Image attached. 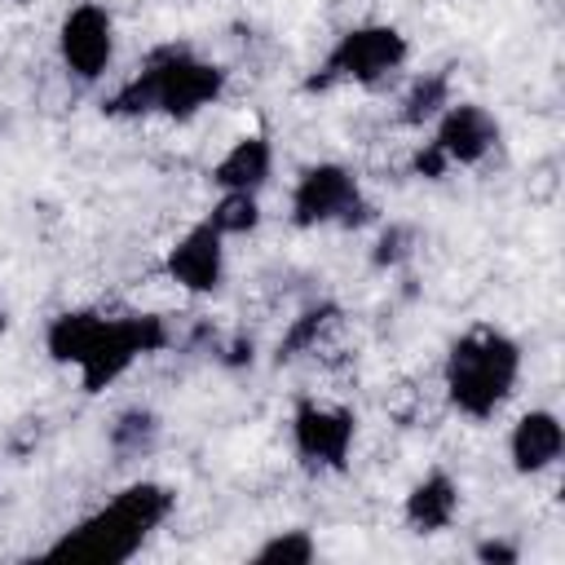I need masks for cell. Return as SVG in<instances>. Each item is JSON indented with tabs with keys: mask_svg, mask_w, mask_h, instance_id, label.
<instances>
[{
	"mask_svg": "<svg viewBox=\"0 0 565 565\" xmlns=\"http://www.w3.org/2000/svg\"><path fill=\"white\" fill-rule=\"evenodd\" d=\"M172 344V327L163 313L146 309H97L75 305L49 318L44 327V353L62 371L75 375V384L97 397L115 388L137 362L163 353Z\"/></svg>",
	"mask_w": 565,
	"mask_h": 565,
	"instance_id": "cell-1",
	"label": "cell"
},
{
	"mask_svg": "<svg viewBox=\"0 0 565 565\" xmlns=\"http://www.w3.org/2000/svg\"><path fill=\"white\" fill-rule=\"evenodd\" d=\"M230 88V71L185 40H163L102 97L110 119H168L190 124L212 110Z\"/></svg>",
	"mask_w": 565,
	"mask_h": 565,
	"instance_id": "cell-2",
	"label": "cell"
},
{
	"mask_svg": "<svg viewBox=\"0 0 565 565\" xmlns=\"http://www.w3.org/2000/svg\"><path fill=\"white\" fill-rule=\"evenodd\" d=\"M172 512H177V490L154 481V477H137V481L119 486L106 503L84 512L75 525H66L40 556H49V561L128 565L168 525Z\"/></svg>",
	"mask_w": 565,
	"mask_h": 565,
	"instance_id": "cell-3",
	"label": "cell"
},
{
	"mask_svg": "<svg viewBox=\"0 0 565 565\" xmlns=\"http://www.w3.org/2000/svg\"><path fill=\"white\" fill-rule=\"evenodd\" d=\"M525 349L494 322L463 327L441 353V397L468 424H490L516 393Z\"/></svg>",
	"mask_w": 565,
	"mask_h": 565,
	"instance_id": "cell-4",
	"label": "cell"
},
{
	"mask_svg": "<svg viewBox=\"0 0 565 565\" xmlns=\"http://www.w3.org/2000/svg\"><path fill=\"white\" fill-rule=\"evenodd\" d=\"M411 66V40L393 22H353L344 26L327 53L305 75V93H335V88H384Z\"/></svg>",
	"mask_w": 565,
	"mask_h": 565,
	"instance_id": "cell-5",
	"label": "cell"
},
{
	"mask_svg": "<svg viewBox=\"0 0 565 565\" xmlns=\"http://www.w3.org/2000/svg\"><path fill=\"white\" fill-rule=\"evenodd\" d=\"M503 141V124L490 106L455 97L428 128L424 141L411 154V172L419 181H446L450 172H468L481 168Z\"/></svg>",
	"mask_w": 565,
	"mask_h": 565,
	"instance_id": "cell-6",
	"label": "cell"
},
{
	"mask_svg": "<svg viewBox=\"0 0 565 565\" xmlns=\"http://www.w3.org/2000/svg\"><path fill=\"white\" fill-rule=\"evenodd\" d=\"M287 221L296 230H362L375 221V203L349 163L318 159L296 172L287 190Z\"/></svg>",
	"mask_w": 565,
	"mask_h": 565,
	"instance_id": "cell-7",
	"label": "cell"
},
{
	"mask_svg": "<svg viewBox=\"0 0 565 565\" xmlns=\"http://www.w3.org/2000/svg\"><path fill=\"white\" fill-rule=\"evenodd\" d=\"M287 433H291V455L300 459V468L318 472V477H335L349 468L353 446H358V415L344 402L331 397H296L291 415H287Z\"/></svg>",
	"mask_w": 565,
	"mask_h": 565,
	"instance_id": "cell-8",
	"label": "cell"
},
{
	"mask_svg": "<svg viewBox=\"0 0 565 565\" xmlns=\"http://www.w3.org/2000/svg\"><path fill=\"white\" fill-rule=\"evenodd\" d=\"M53 40H57V62H62V71L75 84L93 88V84H102L110 75V66H115V40L119 35H115V13L102 0H75L62 13Z\"/></svg>",
	"mask_w": 565,
	"mask_h": 565,
	"instance_id": "cell-9",
	"label": "cell"
},
{
	"mask_svg": "<svg viewBox=\"0 0 565 565\" xmlns=\"http://www.w3.org/2000/svg\"><path fill=\"white\" fill-rule=\"evenodd\" d=\"M230 238L207 221V216H199L194 225H185L172 243H168V252H163V274H168V282L177 287V291H185V296H199V300H207V296H216L221 287H225V274H230V247H225Z\"/></svg>",
	"mask_w": 565,
	"mask_h": 565,
	"instance_id": "cell-10",
	"label": "cell"
},
{
	"mask_svg": "<svg viewBox=\"0 0 565 565\" xmlns=\"http://www.w3.org/2000/svg\"><path fill=\"white\" fill-rule=\"evenodd\" d=\"M565 455V428L561 415L547 406H530L508 428V463L516 477H543Z\"/></svg>",
	"mask_w": 565,
	"mask_h": 565,
	"instance_id": "cell-11",
	"label": "cell"
},
{
	"mask_svg": "<svg viewBox=\"0 0 565 565\" xmlns=\"http://www.w3.org/2000/svg\"><path fill=\"white\" fill-rule=\"evenodd\" d=\"M459 508H463V486L446 468H428L402 494V521H406L411 534H424V539L446 534L459 521Z\"/></svg>",
	"mask_w": 565,
	"mask_h": 565,
	"instance_id": "cell-12",
	"label": "cell"
},
{
	"mask_svg": "<svg viewBox=\"0 0 565 565\" xmlns=\"http://www.w3.org/2000/svg\"><path fill=\"white\" fill-rule=\"evenodd\" d=\"M212 185L216 190H243L260 194L274 181V141L265 132H243L225 146V154L212 163Z\"/></svg>",
	"mask_w": 565,
	"mask_h": 565,
	"instance_id": "cell-13",
	"label": "cell"
},
{
	"mask_svg": "<svg viewBox=\"0 0 565 565\" xmlns=\"http://www.w3.org/2000/svg\"><path fill=\"white\" fill-rule=\"evenodd\" d=\"M340 327H344V309H340L335 300H313V305H305V309L287 322V331L278 335V349H274L278 366H291V362H300V358H318L322 349L335 344Z\"/></svg>",
	"mask_w": 565,
	"mask_h": 565,
	"instance_id": "cell-14",
	"label": "cell"
},
{
	"mask_svg": "<svg viewBox=\"0 0 565 565\" xmlns=\"http://www.w3.org/2000/svg\"><path fill=\"white\" fill-rule=\"evenodd\" d=\"M163 441V419L150 406H124L110 424H106V450L115 463H141L159 450Z\"/></svg>",
	"mask_w": 565,
	"mask_h": 565,
	"instance_id": "cell-15",
	"label": "cell"
},
{
	"mask_svg": "<svg viewBox=\"0 0 565 565\" xmlns=\"http://www.w3.org/2000/svg\"><path fill=\"white\" fill-rule=\"evenodd\" d=\"M450 102H455V79H450V71H419V75L402 88V97H397V124L411 128V132H424Z\"/></svg>",
	"mask_w": 565,
	"mask_h": 565,
	"instance_id": "cell-16",
	"label": "cell"
},
{
	"mask_svg": "<svg viewBox=\"0 0 565 565\" xmlns=\"http://www.w3.org/2000/svg\"><path fill=\"white\" fill-rule=\"evenodd\" d=\"M225 238H247L260 230L265 212H260V194H243V190H216L212 207L203 212Z\"/></svg>",
	"mask_w": 565,
	"mask_h": 565,
	"instance_id": "cell-17",
	"label": "cell"
},
{
	"mask_svg": "<svg viewBox=\"0 0 565 565\" xmlns=\"http://www.w3.org/2000/svg\"><path fill=\"white\" fill-rule=\"evenodd\" d=\"M318 556V539L305 525H287V530H269L256 547L252 561L256 565H309Z\"/></svg>",
	"mask_w": 565,
	"mask_h": 565,
	"instance_id": "cell-18",
	"label": "cell"
},
{
	"mask_svg": "<svg viewBox=\"0 0 565 565\" xmlns=\"http://www.w3.org/2000/svg\"><path fill=\"white\" fill-rule=\"evenodd\" d=\"M415 247H419L415 225L393 221V225H384V230L375 234V243H371V265H375V269H402V265L415 256Z\"/></svg>",
	"mask_w": 565,
	"mask_h": 565,
	"instance_id": "cell-19",
	"label": "cell"
},
{
	"mask_svg": "<svg viewBox=\"0 0 565 565\" xmlns=\"http://www.w3.org/2000/svg\"><path fill=\"white\" fill-rule=\"evenodd\" d=\"M477 561H486V565H516V561H521V552H516L512 543L486 539V543H477Z\"/></svg>",
	"mask_w": 565,
	"mask_h": 565,
	"instance_id": "cell-20",
	"label": "cell"
},
{
	"mask_svg": "<svg viewBox=\"0 0 565 565\" xmlns=\"http://www.w3.org/2000/svg\"><path fill=\"white\" fill-rule=\"evenodd\" d=\"M9 327V309H4V300H0V331Z\"/></svg>",
	"mask_w": 565,
	"mask_h": 565,
	"instance_id": "cell-21",
	"label": "cell"
}]
</instances>
